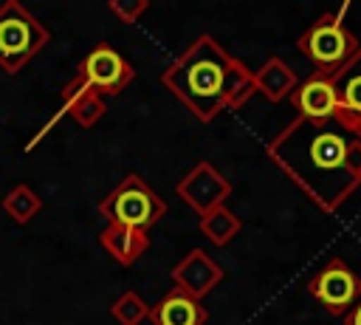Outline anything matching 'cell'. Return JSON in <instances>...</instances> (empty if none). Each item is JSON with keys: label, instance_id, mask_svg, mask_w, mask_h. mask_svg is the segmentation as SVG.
<instances>
[{"label": "cell", "instance_id": "obj_1", "mask_svg": "<svg viewBox=\"0 0 361 325\" xmlns=\"http://www.w3.org/2000/svg\"><path fill=\"white\" fill-rule=\"evenodd\" d=\"M265 155L327 215H336L361 187V133L336 116H296L265 144Z\"/></svg>", "mask_w": 361, "mask_h": 325}, {"label": "cell", "instance_id": "obj_2", "mask_svg": "<svg viewBox=\"0 0 361 325\" xmlns=\"http://www.w3.org/2000/svg\"><path fill=\"white\" fill-rule=\"evenodd\" d=\"M161 85L200 122L243 107L254 90V71L234 59L212 34H200L161 73Z\"/></svg>", "mask_w": 361, "mask_h": 325}, {"label": "cell", "instance_id": "obj_3", "mask_svg": "<svg viewBox=\"0 0 361 325\" xmlns=\"http://www.w3.org/2000/svg\"><path fill=\"white\" fill-rule=\"evenodd\" d=\"M99 212H102V218H107V223L147 232L166 215V203L138 172H127L102 198Z\"/></svg>", "mask_w": 361, "mask_h": 325}, {"label": "cell", "instance_id": "obj_4", "mask_svg": "<svg viewBox=\"0 0 361 325\" xmlns=\"http://www.w3.org/2000/svg\"><path fill=\"white\" fill-rule=\"evenodd\" d=\"M350 11V3H344L338 11H327L322 14L316 23H310V28L299 37L296 48L316 65L313 71L322 76L336 73L361 45L355 40V34H350V28L344 25V14Z\"/></svg>", "mask_w": 361, "mask_h": 325}, {"label": "cell", "instance_id": "obj_5", "mask_svg": "<svg viewBox=\"0 0 361 325\" xmlns=\"http://www.w3.org/2000/svg\"><path fill=\"white\" fill-rule=\"evenodd\" d=\"M48 28L17 0L0 6V68L6 73H20L45 45Z\"/></svg>", "mask_w": 361, "mask_h": 325}, {"label": "cell", "instance_id": "obj_6", "mask_svg": "<svg viewBox=\"0 0 361 325\" xmlns=\"http://www.w3.org/2000/svg\"><path fill=\"white\" fill-rule=\"evenodd\" d=\"M307 294H313L330 314L344 317L361 300V277L341 257H330L307 280Z\"/></svg>", "mask_w": 361, "mask_h": 325}, {"label": "cell", "instance_id": "obj_7", "mask_svg": "<svg viewBox=\"0 0 361 325\" xmlns=\"http://www.w3.org/2000/svg\"><path fill=\"white\" fill-rule=\"evenodd\" d=\"M76 76H82L99 96H116L121 93L133 79L135 68L107 42H99L76 68Z\"/></svg>", "mask_w": 361, "mask_h": 325}, {"label": "cell", "instance_id": "obj_8", "mask_svg": "<svg viewBox=\"0 0 361 325\" xmlns=\"http://www.w3.org/2000/svg\"><path fill=\"white\" fill-rule=\"evenodd\" d=\"M178 198L192 209L197 212L200 218L217 206L226 203V198L231 195V181L209 161H197L175 187Z\"/></svg>", "mask_w": 361, "mask_h": 325}, {"label": "cell", "instance_id": "obj_9", "mask_svg": "<svg viewBox=\"0 0 361 325\" xmlns=\"http://www.w3.org/2000/svg\"><path fill=\"white\" fill-rule=\"evenodd\" d=\"M226 277L223 266L217 260H212L203 249H192L189 254H183L175 266H172V283L175 288H180L183 294L200 300L206 294L214 291V285H220Z\"/></svg>", "mask_w": 361, "mask_h": 325}, {"label": "cell", "instance_id": "obj_10", "mask_svg": "<svg viewBox=\"0 0 361 325\" xmlns=\"http://www.w3.org/2000/svg\"><path fill=\"white\" fill-rule=\"evenodd\" d=\"M330 82L336 90V119L361 133V48L336 73H330Z\"/></svg>", "mask_w": 361, "mask_h": 325}, {"label": "cell", "instance_id": "obj_11", "mask_svg": "<svg viewBox=\"0 0 361 325\" xmlns=\"http://www.w3.org/2000/svg\"><path fill=\"white\" fill-rule=\"evenodd\" d=\"M59 99H62V116H71L79 127H93L104 113H107V105H104V96H99L82 76H71L62 90H59Z\"/></svg>", "mask_w": 361, "mask_h": 325}, {"label": "cell", "instance_id": "obj_12", "mask_svg": "<svg viewBox=\"0 0 361 325\" xmlns=\"http://www.w3.org/2000/svg\"><path fill=\"white\" fill-rule=\"evenodd\" d=\"M206 319L209 311L200 305V300L183 294L175 285L149 308L152 325H206Z\"/></svg>", "mask_w": 361, "mask_h": 325}, {"label": "cell", "instance_id": "obj_13", "mask_svg": "<svg viewBox=\"0 0 361 325\" xmlns=\"http://www.w3.org/2000/svg\"><path fill=\"white\" fill-rule=\"evenodd\" d=\"M290 99H293V107L299 110V116H305V119L322 122V119L336 116V90H333V82H330V76H322L316 71L290 93Z\"/></svg>", "mask_w": 361, "mask_h": 325}, {"label": "cell", "instance_id": "obj_14", "mask_svg": "<svg viewBox=\"0 0 361 325\" xmlns=\"http://www.w3.org/2000/svg\"><path fill=\"white\" fill-rule=\"evenodd\" d=\"M99 243L102 249L118 263V266H133L147 249H149V235L138 232V229H127V226H116L107 223L99 232Z\"/></svg>", "mask_w": 361, "mask_h": 325}, {"label": "cell", "instance_id": "obj_15", "mask_svg": "<svg viewBox=\"0 0 361 325\" xmlns=\"http://www.w3.org/2000/svg\"><path fill=\"white\" fill-rule=\"evenodd\" d=\"M299 88V79L293 68L282 57H268L259 71H254V90L265 96L268 102H282Z\"/></svg>", "mask_w": 361, "mask_h": 325}, {"label": "cell", "instance_id": "obj_16", "mask_svg": "<svg viewBox=\"0 0 361 325\" xmlns=\"http://www.w3.org/2000/svg\"><path fill=\"white\" fill-rule=\"evenodd\" d=\"M240 229H243V220H240L226 203L217 206V209H212V212H206V215L200 218V232H203V237H206L209 243H214V246L231 243V240L240 235Z\"/></svg>", "mask_w": 361, "mask_h": 325}, {"label": "cell", "instance_id": "obj_17", "mask_svg": "<svg viewBox=\"0 0 361 325\" xmlns=\"http://www.w3.org/2000/svg\"><path fill=\"white\" fill-rule=\"evenodd\" d=\"M42 209V198L28 187V184H17L8 189V195L3 198V212L14 220V223H28L34 215H39Z\"/></svg>", "mask_w": 361, "mask_h": 325}, {"label": "cell", "instance_id": "obj_18", "mask_svg": "<svg viewBox=\"0 0 361 325\" xmlns=\"http://www.w3.org/2000/svg\"><path fill=\"white\" fill-rule=\"evenodd\" d=\"M110 317L118 322V325H141L144 319H149V305L141 300L138 291H124L113 300L110 305Z\"/></svg>", "mask_w": 361, "mask_h": 325}, {"label": "cell", "instance_id": "obj_19", "mask_svg": "<svg viewBox=\"0 0 361 325\" xmlns=\"http://www.w3.org/2000/svg\"><path fill=\"white\" fill-rule=\"evenodd\" d=\"M107 8H110L121 23L133 25V23H138V17L149 8V0H110Z\"/></svg>", "mask_w": 361, "mask_h": 325}, {"label": "cell", "instance_id": "obj_20", "mask_svg": "<svg viewBox=\"0 0 361 325\" xmlns=\"http://www.w3.org/2000/svg\"><path fill=\"white\" fill-rule=\"evenodd\" d=\"M344 325H361V300L344 314Z\"/></svg>", "mask_w": 361, "mask_h": 325}]
</instances>
